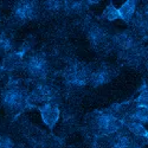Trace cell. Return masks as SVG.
Segmentation results:
<instances>
[{
	"instance_id": "cell-9",
	"label": "cell",
	"mask_w": 148,
	"mask_h": 148,
	"mask_svg": "<svg viewBox=\"0 0 148 148\" xmlns=\"http://www.w3.org/2000/svg\"><path fill=\"white\" fill-rule=\"evenodd\" d=\"M32 45L33 42L29 38L19 46L18 50H13L5 55L1 63H0V73H10L21 69L24 59H25L27 52L31 50Z\"/></svg>"
},
{
	"instance_id": "cell-16",
	"label": "cell",
	"mask_w": 148,
	"mask_h": 148,
	"mask_svg": "<svg viewBox=\"0 0 148 148\" xmlns=\"http://www.w3.org/2000/svg\"><path fill=\"white\" fill-rule=\"evenodd\" d=\"M125 119L136 121V122H139V123H141V125L145 126L147 123V121H148V108L147 107H136V106H134L133 102H132V107L129 108Z\"/></svg>"
},
{
	"instance_id": "cell-20",
	"label": "cell",
	"mask_w": 148,
	"mask_h": 148,
	"mask_svg": "<svg viewBox=\"0 0 148 148\" xmlns=\"http://www.w3.org/2000/svg\"><path fill=\"white\" fill-rule=\"evenodd\" d=\"M100 19L107 20V21H114V20L120 19V17H119V11H117V8L115 7V5H114L113 3H109V4L104 7L102 14H101V17H100Z\"/></svg>"
},
{
	"instance_id": "cell-2",
	"label": "cell",
	"mask_w": 148,
	"mask_h": 148,
	"mask_svg": "<svg viewBox=\"0 0 148 148\" xmlns=\"http://www.w3.org/2000/svg\"><path fill=\"white\" fill-rule=\"evenodd\" d=\"M122 128H125L123 121L112 114L108 109L96 110L87 116L84 136H106L121 130Z\"/></svg>"
},
{
	"instance_id": "cell-10",
	"label": "cell",
	"mask_w": 148,
	"mask_h": 148,
	"mask_svg": "<svg viewBox=\"0 0 148 148\" xmlns=\"http://www.w3.org/2000/svg\"><path fill=\"white\" fill-rule=\"evenodd\" d=\"M117 76L116 68L108 63H101L98 66L94 68L90 75L89 85L91 88H100L112 82Z\"/></svg>"
},
{
	"instance_id": "cell-4",
	"label": "cell",
	"mask_w": 148,
	"mask_h": 148,
	"mask_svg": "<svg viewBox=\"0 0 148 148\" xmlns=\"http://www.w3.org/2000/svg\"><path fill=\"white\" fill-rule=\"evenodd\" d=\"M27 95L29 91L21 87L18 81L11 79L0 94V100H1L4 109L10 115L17 116L26 108H29Z\"/></svg>"
},
{
	"instance_id": "cell-17",
	"label": "cell",
	"mask_w": 148,
	"mask_h": 148,
	"mask_svg": "<svg viewBox=\"0 0 148 148\" xmlns=\"http://www.w3.org/2000/svg\"><path fill=\"white\" fill-rule=\"evenodd\" d=\"M13 50H14L13 37L7 30L0 27V52H1V55H7L8 52Z\"/></svg>"
},
{
	"instance_id": "cell-18",
	"label": "cell",
	"mask_w": 148,
	"mask_h": 148,
	"mask_svg": "<svg viewBox=\"0 0 148 148\" xmlns=\"http://www.w3.org/2000/svg\"><path fill=\"white\" fill-rule=\"evenodd\" d=\"M63 3L64 1H58V0H51V1H44L40 3V7L46 13L55 16L60 12H63Z\"/></svg>"
},
{
	"instance_id": "cell-8",
	"label": "cell",
	"mask_w": 148,
	"mask_h": 148,
	"mask_svg": "<svg viewBox=\"0 0 148 148\" xmlns=\"http://www.w3.org/2000/svg\"><path fill=\"white\" fill-rule=\"evenodd\" d=\"M42 12L40 3L34 0H21L12 6L11 23L13 25H24L39 17Z\"/></svg>"
},
{
	"instance_id": "cell-6",
	"label": "cell",
	"mask_w": 148,
	"mask_h": 148,
	"mask_svg": "<svg viewBox=\"0 0 148 148\" xmlns=\"http://www.w3.org/2000/svg\"><path fill=\"white\" fill-rule=\"evenodd\" d=\"M21 69L31 79L36 81L37 83L45 82L50 72V62L44 52L36 51L26 55Z\"/></svg>"
},
{
	"instance_id": "cell-19",
	"label": "cell",
	"mask_w": 148,
	"mask_h": 148,
	"mask_svg": "<svg viewBox=\"0 0 148 148\" xmlns=\"http://www.w3.org/2000/svg\"><path fill=\"white\" fill-rule=\"evenodd\" d=\"M139 95L132 101L134 106L136 107H147L148 108V92H147V87H146V81H142L141 87L139 88Z\"/></svg>"
},
{
	"instance_id": "cell-3",
	"label": "cell",
	"mask_w": 148,
	"mask_h": 148,
	"mask_svg": "<svg viewBox=\"0 0 148 148\" xmlns=\"http://www.w3.org/2000/svg\"><path fill=\"white\" fill-rule=\"evenodd\" d=\"M83 30L92 50L100 55L112 51V36L113 32L107 25L87 18L83 23Z\"/></svg>"
},
{
	"instance_id": "cell-14",
	"label": "cell",
	"mask_w": 148,
	"mask_h": 148,
	"mask_svg": "<svg viewBox=\"0 0 148 148\" xmlns=\"http://www.w3.org/2000/svg\"><path fill=\"white\" fill-rule=\"evenodd\" d=\"M136 8H138V1L136 0H127L126 3H123L120 6V8H117L120 19H122L126 24L129 25L134 14H135Z\"/></svg>"
},
{
	"instance_id": "cell-12",
	"label": "cell",
	"mask_w": 148,
	"mask_h": 148,
	"mask_svg": "<svg viewBox=\"0 0 148 148\" xmlns=\"http://www.w3.org/2000/svg\"><path fill=\"white\" fill-rule=\"evenodd\" d=\"M34 108L39 110L40 117L44 122V125L52 132L60 117L59 104L58 103H45L42 106H36Z\"/></svg>"
},
{
	"instance_id": "cell-13",
	"label": "cell",
	"mask_w": 148,
	"mask_h": 148,
	"mask_svg": "<svg viewBox=\"0 0 148 148\" xmlns=\"http://www.w3.org/2000/svg\"><path fill=\"white\" fill-rule=\"evenodd\" d=\"M100 4L98 1H64L63 3V13L66 16H83L89 10L90 6Z\"/></svg>"
},
{
	"instance_id": "cell-21",
	"label": "cell",
	"mask_w": 148,
	"mask_h": 148,
	"mask_svg": "<svg viewBox=\"0 0 148 148\" xmlns=\"http://www.w3.org/2000/svg\"><path fill=\"white\" fill-rule=\"evenodd\" d=\"M0 148H17L14 139L8 134L0 133Z\"/></svg>"
},
{
	"instance_id": "cell-11",
	"label": "cell",
	"mask_w": 148,
	"mask_h": 148,
	"mask_svg": "<svg viewBox=\"0 0 148 148\" xmlns=\"http://www.w3.org/2000/svg\"><path fill=\"white\" fill-rule=\"evenodd\" d=\"M130 30L136 34L142 43L147 40V31H148V4L145 1L139 8L135 11V14L130 21Z\"/></svg>"
},
{
	"instance_id": "cell-22",
	"label": "cell",
	"mask_w": 148,
	"mask_h": 148,
	"mask_svg": "<svg viewBox=\"0 0 148 148\" xmlns=\"http://www.w3.org/2000/svg\"><path fill=\"white\" fill-rule=\"evenodd\" d=\"M0 55H1V52H0Z\"/></svg>"
},
{
	"instance_id": "cell-15",
	"label": "cell",
	"mask_w": 148,
	"mask_h": 148,
	"mask_svg": "<svg viewBox=\"0 0 148 148\" xmlns=\"http://www.w3.org/2000/svg\"><path fill=\"white\" fill-rule=\"evenodd\" d=\"M123 126H125V128L132 135H134L135 138L142 139V140H147L148 139V132H147L146 127L143 125H141V123H139L136 121H133V120L125 119L123 120Z\"/></svg>"
},
{
	"instance_id": "cell-7",
	"label": "cell",
	"mask_w": 148,
	"mask_h": 148,
	"mask_svg": "<svg viewBox=\"0 0 148 148\" xmlns=\"http://www.w3.org/2000/svg\"><path fill=\"white\" fill-rule=\"evenodd\" d=\"M62 95L60 90L55 84L49 82H39L27 95L29 108H34L37 104L45 103H58L60 104Z\"/></svg>"
},
{
	"instance_id": "cell-5",
	"label": "cell",
	"mask_w": 148,
	"mask_h": 148,
	"mask_svg": "<svg viewBox=\"0 0 148 148\" xmlns=\"http://www.w3.org/2000/svg\"><path fill=\"white\" fill-rule=\"evenodd\" d=\"M94 66L81 60H71L62 71L64 84L71 89H79L89 85V79Z\"/></svg>"
},
{
	"instance_id": "cell-1",
	"label": "cell",
	"mask_w": 148,
	"mask_h": 148,
	"mask_svg": "<svg viewBox=\"0 0 148 148\" xmlns=\"http://www.w3.org/2000/svg\"><path fill=\"white\" fill-rule=\"evenodd\" d=\"M112 50L130 68L141 69L147 65V47L130 29L113 32Z\"/></svg>"
}]
</instances>
